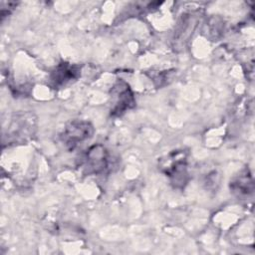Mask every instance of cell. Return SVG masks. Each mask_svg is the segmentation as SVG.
Masks as SVG:
<instances>
[{"label":"cell","instance_id":"3","mask_svg":"<svg viewBox=\"0 0 255 255\" xmlns=\"http://www.w3.org/2000/svg\"><path fill=\"white\" fill-rule=\"evenodd\" d=\"M86 167L88 172L99 173L107 167V151L102 145L93 146L87 154Z\"/></svg>","mask_w":255,"mask_h":255},{"label":"cell","instance_id":"4","mask_svg":"<svg viewBox=\"0 0 255 255\" xmlns=\"http://www.w3.org/2000/svg\"><path fill=\"white\" fill-rule=\"evenodd\" d=\"M79 71L76 69L75 66H71L69 64H62L60 65L56 71L54 72V76H53V81L57 84H63L66 83L74 78L77 77V73Z\"/></svg>","mask_w":255,"mask_h":255},{"label":"cell","instance_id":"2","mask_svg":"<svg viewBox=\"0 0 255 255\" xmlns=\"http://www.w3.org/2000/svg\"><path fill=\"white\" fill-rule=\"evenodd\" d=\"M113 95L115 98V106L112 113L114 115H122L126 110L130 109L134 105V99L128 88V85L122 81L119 82L114 88Z\"/></svg>","mask_w":255,"mask_h":255},{"label":"cell","instance_id":"1","mask_svg":"<svg viewBox=\"0 0 255 255\" xmlns=\"http://www.w3.org/2000/svg\"><path fill=\"white\" fill-rule=\"evenodd\" d=\"M93 133V127L87 122H73L67 126L64 134L63 140L66 144L76 146L79 142L89 138Z\"/></svg>","mask_w":255,"mask_h":255}]
</instances>
